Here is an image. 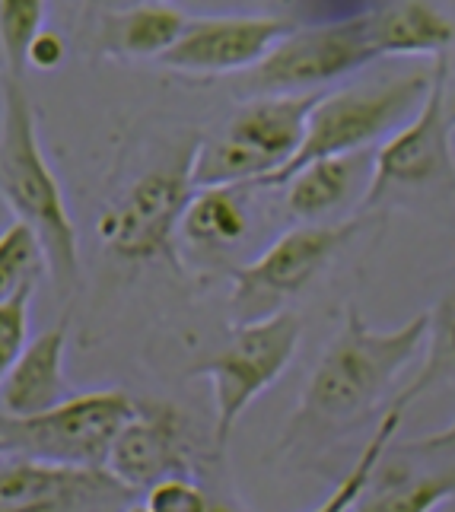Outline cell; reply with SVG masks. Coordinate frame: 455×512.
<instances>
[{"mask_svg": "<svg viewBox=\"0 0 455 512\" xmlns=\"http://www.w3.org/2000/svg\"><path fill=\"white\" fill-rule=\"evenodd\" d=\"M430 312H420L392 331L373 328L357 303L344 309V325L312 369L306 395L293 414L290 436L341 433L370 417L392 392L405 366L427 344Z\"/></svg>", "mask_w": 455, "mask_h": 512, "instance_id": "1", "label": "cell"}, {"mask_svg": "<svg viewBox=\"0 0 455 512\" xmlns=\"http://www.w3.org/2000/svg\"><path fill=\"white\" fill-rule=\"evenodd\" d=\"M0 201L13 210V220L29 226L42 242L48 277L58 293H74L80 287L77 226L42 153L32 99L23 80L10 77H0Z\"/></svg>", "mask_w": 455, "mask_h": 512, "instance_id": "2", "label": "cell"}, {"mask_svg": "<svg viewBox=\"0 0 455 512\" xmlns=\"http://www.w3.org/2000/svg\"><path fill=\"white\" fill-rule=\"evenodd\" d=\"M325 93L255 96L242 102L220 137L201 140L195 156V191L265 188L300 153L309 115Z\"/></svg>", "mask_w": 455, "mask_h": 512, "instance_id": "3", "label": "cell"}, {"mask_svg": "<svg viewBox=\"0 0 455 512\" xmlns=\"http://www.w3.org/2000/svg\"><path fill=\"white\" fill-rule=\"evenodd\" d=\"M430 86H433V64L408 70V74L398 77L354 83L344 86V90L325 93L309 115V128L300 153L293 156V163L284 172L265 182V188L287 185L309 163L366 153V147L376 144V140L385 144V140L405 128L420 112Z\"/></svg>", "mask_w": 455, "mask_h": 512, "instance_id": "4", "label": "cell"}, {"mask_svg": "<svg viewBox=\"0 0 455 512\" xmlns=\"http://www.w3.org/2000/svg\"><path fill=\"white\" fill-rule=\"evenodd\" d=\"M134 411L137 401L121 388L77 392L39 417H0V446H4L7 458L105 471L115 439Z\"/></svg>", "mask_w": 455, "mask_h": 512, "instance_id": "5", "label": "cell"}, {"mask_svg": "<svg viewBox=\"0 0 455 512\" xmlns=\"http://www.w3.org/2000/svg\"><path fill=\"white\" fill-rule=\"evenodd\" d=\"M449 55L433 58V86L420 112L395 131L373 156V179L360 214H373L398 198H449L455 194V144L446 118Z\"/></svg>", "mask_w": 455, "mask_h": 512, "instance_id": "6", "label": "cell"}, {"mask_svg": "<svg viewBox=\"0 0 455 512\" xmlns=\"http://www.w3.org/2000/svg\"><path fill=\"white\" fill-rule=\"evenodd\" d=\"M198 150L201 140L191 137L163 163L140 172L128 191L109 210H102V217L96 220V236L105 252L131 264L175 258V229L182 226L185 207L195 198Z\"/></svg>", "mask_w": 455, "mask_h": 512, "instance_id": "7", "label": "cell"}, {"mask_svg": "<svg viewBox=\"0 0 455 512\" xmlns=\"http://www.w3.org/2000/svg\"><path fill=\"white\" fill-rule=\"evenodd\" d=\"M303 338V322L293 312L239 325L220 353L195 363L188 376L210 379L214 388V446L226 449L239 417L287 373Z\"/></svg>", "mask_w": 455, "mask_h": 512, "instance_id": "8", "label": "cell"}, {"mask_svg": "<svg viewBox=\"0 0 455 512\" xmlns=\"http://www.w3.org/2000/svg\"><path fill=\"white\" fill-rule=\"evenodd\" d=\"M363 217L344 223H303L287 229L277 242L245 268L233 271L230 306L239 325H252L284 312V303L303 293L319 277L344 245L360 233Z\"/></svg>", "mask_w": 455, "mask_h": 512, "instance_id": "9", "label": "cell"}, {"mask_svg": "<svg viewBox=\"0 0 455 512\" xmlns=\"http://www.w3.org/2000/svg\"><path fill=\"white\" fill-rule=\"evenodd\" d=\"M376 61L366 39L363 10L338 20L300 26L284 35L271 55L245 74V90L255 96H312L325 83L344 80Z\"/></svg>", "mask_w": 455, "mask_h": 512, "instance_id": "10", "label": "cell"}, {"mask_svg": "<svg viewBox=\"0 0 455 512\" xmlns=\"http://www.w3.org/2000/svg\"><path fill=\"white\" fill-rule=\"evenodd\" d=\"M290 32L293 23L280 16H201L188 20L179 42L166 51L160 64L182 77L201 80L249 74Z\"/></svg>", "mask_w": 455, "mask_h": 512, "instance_id": "11", "label": "cell"}, {"mask_svg": "<svg viewBox=\"0 0 455 512\" xmlns=\"http://www.w3.org/2000/svg\"><path fill=\"white\" fill-rule=\"evenodd\" d=\"M137 493L109 471L0 458V512H128Z\"/></svg>", "mask_w": 455, "mask_h": 512, "instance_id": "12", "label": "cell"}, {"mask_svg": "<svg viewBox=\"0 0 455 512\" xmlns=\"http://www.w3.org/2000/svg\"><path fill=\"white\" fill-rule=\"evenodd\" d=\"M105 471L118 484L140 493L172 478H191V433L188 420L172 404H137L134 417L121 427Z\"/></svg>", "mask_w": 455, "mask_h": 512, "instance_id": "13", "label": "cell"}, {"mask_svg": "<svg viewBox=\"0 0 455 512\" xmlns=\"http://www.w3.org/2000/svg\"><path fill=\"white\" fill-rule=\"evenodd\" d=\"M363 23L376 58H446L449 48L455 45V13L440 4H424V0L363 7Z\"/></svg>", "mask_w": 455, "mask_h": 512, "instance_id": "14", "label": "cell"}, {"mask_svg": "<svg viewBox=\"0 0 455 512\" xmlns=\"http://www.w3.org/2000/svg\"><path fill=\"white\" fill-rule=\"evenodd\" d=\"M64 353H67V328L55 325L42 331L39 338H32L20 363L13 366L4 388H0V417L13 420H29L48 414L58 408L70 392L67 376H64Z\"/></svg>", "mask_w": 455, "mask_h": 512, "instance_id": "15", "label": "cell"}, {"mask_svg": "<svg viewBox=\"0 0 455 512\" xmlns=\"http://www.w3.org/2000/svg\"><path fill=\"white\" fill-rule=\"evenodd\" d=\"M398 449L414 465H398L385 455L354 512H433L455 497V458H443V465L430 468L424 455L405 446Z\"/></svg>", "mask_w": 455, "mask_h": 512, "instance_id": "16", "label": "cell"}, {"mask_svg": "<svg viewBox=\"0 0 455 512\" xmlns=\"http://www.w3.org/2000/svg\"><path fill=\"white\" fill-rule=\"evenodd\" d=\"M373 156L376 153L366 150L303 166L287 182V210L306 226L347 204H357L360 210V201L373 179Z\"/></svg>", "mask_w": 455, "mask_h": 512, "instance_id": "17", "label": "cell"}, {"mask_svg": "<svg viewBox=\"0 0 455 512\" xmlns=\"http://www.w3.org/2000/svg\"><path fill=\"white\" fill-rule=\"evenodd\" d=\"M185 26H188V16L182 10H172L163 4L105 13L99 48H102V55H112V58L160 61L166 51L179 42Z\"/></svg>", "mask_w": 455, "mask_h": 512, "instance_id": "18", "label": "cell"}, {"mask_svg": "<svg viewBox=\"0 0 455 512\" xmlns=\"http://www.w3.org/2000/svg\"><path fill=\"white\" fill-rule=\"evenodd\" d=\"M252 188H207L188 201L179 233L204 252H226L249 236L252 220L245 214V194Z\"/></svg>", "mask_w": 455, "mask_h": 512, "instance_id": "19", "label": "cell"}, {"mask_svg": "<svg viewBox=\"0 0 455 512\" xmlns=\"http://www.w3.org/2000/svg\"><path fill=\"white\" fill-rule=\"evenodd\" d=\"M455 379V284L443 293V299L430 309V334H427V357L414 373V379L395 392L389 408L405 414L417 398H424L433 388Z\"/></svg>", "mask_w": 455, "mask_h": 512, "instance_id": "20", "label": "cell"}, {"mask_svg": "<svg viewBox=\"0 0 455 512\" xmlns=\"http://www.w3.org/2000/svg\"><path fill=\"white\" fill-rule=\"evenodd\" d=\"M45 274L48 258L42 242L35 239L29 226L10 220L0 229V306L23 293H35Z\"/></svg>", "mask_w": 455, "mask_h": 512, "instance_id": "21", "label": "cell"}, {"mask_svg": "<svg viewBox=\"0 0 455 512\" xmlns=\"http://www.w3.org/2000/svg\"><path fill=\"white\" fill-rule=\"evenodd\" d=\"M401 417H405V414H401L398 408H385L382 411L373 439L363 446V452L357 455V462L347 468V474L335 484V490H331L328 497L319 506H315L312 512H354L357 509L360 497L366 493V487H370V481H373L376 468L382 465V458L389 455V449H392V439L398 433Z\"/></svg>", "mask_w": 455, "mask_h": 512, "instance_id": "22", "label": "cell"}, {"mask_svg": "<svg viewBox=\"0 0 455 512\" xmlns=\"http://www.w3.org/2000/svg\"><path fill=\"white\" fill-rule=\"evenodd\" d=\"M45 4L42 0H0V61L4 77L23 80L29 67V48L45 29Z\"/></svg>", "mask_w": 455, "mask_h": 512, "instance_id": "23", "label": "cell"}, {"mask_svg": "<svg viewBox=\"0 0 455 512\" xmlns=\"http://www.w3.org/2000/svg\"><path fill=\"white\" fill-rule=\"evenodd\" d=\"M35 293H23L0 306V388L29 347V306Z\"/></svg>", "mask_w": 455, "mask_h": 512, "instance_id": "24", "label": "cell"}, {"mask_svg": "<svg viewBox=\"0 0 455 512\" xmlns=\"http://www.w3.org/2000/svg\"><path fill=\"white\" fill-rule=\"evenodd\" d=\"M147 512H207V493L191 478H172L144 493Z\"/></svg>", "mask_w": 455, "mask_h": 512, "instance_id": "25", "label": "cell"}, {"mask_svg": "<svg viewBox=\"0 0 455 512\" xmlns=\"http://www.w3.org/2000/svg\"><path fill=\"white\" fill-rule=\"evenodd\" d=\"M61 61H64L61 35L51 32V29H42L39 39H35L32 48H29V67H35V70H58Z\"/></svg>", "mask_w": 455, "mask_h": 512, "instance_id": "26", "label": "cell"}, {"mask_svg": "<svg viewBox=\"0 0 455 512\" xmlns=\"http://www.w3.org/2000/svg\"><path fill=\"white\" fill-rule=\"evenodd\" d=\"M405 449L424 458H455V420L443 430L411 439V443H405Z\"/></svg>", "mask_w": 455, "mask_h": 512, "instance_id": "27", "label": "cell"}, {"mask_svg": "<svg viewBox=\"0 0 455 512\" xmlns=\"http://www.w3.org/2000/svg\"><path fill=\"white\" fill-rule=\"evenodd\" d=\"M446 118L455 131V74H449V80H446Z\"/></svg>", "mask_w": 455, "mask_h": 512, "instance_id": "28", "label": "cell"}, {"mask_svg": "<svg viewBox=\"0 0 455 512\" xmlns=\"http://www.w3.org/2000/svg\"><path fill=\"white\" fill-rule=\"evenodd\" d=\"M207 512H245V509L239 503H233V500H210Z\"/></svg>", "mask_w": 455, "mask_h": 512, "instance_id": "29", "label": "cell"}, {"mask_svg": "<svg viewBox=\"0 0 455 512\" xmlns=\"http://www.w3.org/2000/svg\"><path fill=\"white\" fill-rule=\"evenodd\" d=\"M128 512H147V506H144V500H137Z\"/></svg>", "mask_w": 455, "mask_h": 512, "instance_id": "30", "label": "cell"}, {"mask_svg": "<svg viewBox=\"0 0 455 512\" xmlns=\"http://www.w3.org/2000/svg\"><path fill=\"white\" fill-rule=\"evenodd\" d=\"M0 458H7V455H4V446H0Z\"/></svg>", "mask_w": 455, "mask_h": 512, "instance_id": "31", "label": "cell"}]
</instances>
